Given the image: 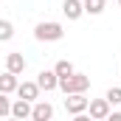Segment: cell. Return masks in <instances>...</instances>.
Segmentation results:
<instances>
[{"label": "cell", "instance_id": "6da1fadb", "mask_svg": "<svg viewBox=\"0 0 121 121\" xmlns=\"http://www.w3.org/2000/svg\"><path fill=\"white\" fill-rule=\"evenodd\" d=\"M90 87V76H85V73H68V76H59V87L56 90H62L65 96L68 93H85Z\"/></svg>", "mask_w": 121, "mask_h": 121}, {"label": "cell", "instance_id": "7a4b0ae2", "mask_svg": "<svg viewBox=\"0 0 121 121\" xmlns=\"http://www.w3.org/2000/svg\"><path fill=\"white\" fill-rule=\"evenodd\" d=\"M34 37H37L39 42H59L62 37H65V28H62V23H54V20L37 23V26H34Z\"/></svg>", "mask_w": 121, "mask_h": 121}, {"label": "cell", "instance_id": "3957f363", "mask_svg": "<svg viewBox=\"0 0 121 121\" xmlns=\"http://www.w3.org/2000/svg\"><path fill=\"white\" fill-rule=\"evenodd\" d=\"M87 101H90V99H85V93H68V96H65V110H68L70 116L87 113Z\"/></svg>", "mask_w": 121, "mask_h": 121}, {"label": "cell", "instance_id": "277c9868", "mask_svg": "<svg viewBox=\"0 0 121 121\" xmlns=\"http://www.w3.org/2000/svg\"><path fill=\"white\" fill-rule=\"evenodd\" d=\"M37 85H39V90L54 93L56 87H59V76H56V70H39V73H37Z\"/></svg>", "mask_w": 121, "mask_h": 121}, {"label": "cell", "instance_id": "5b68a950", "mask_svg": "<svg viewBox=\"0 0 121 121\" xmlns=\"http://www.w3.org/2000/svg\"><path fill=\"white\" fill-rule=\"evenodd\" d=\"M87 113H90V118L104 121L110 116V101L107 99H93V101H87Z\"/></svg>", "mask_w": 121, "mask_h": 121}, {"label": "cell", "instance_id": "8992f818", "mask_svg": "<svg viewBox=\"0 0 121 121\" xmlns=\"http://www.w3.org/2000/svg\"><path fill=\"white\" fill-rule=\"evenodd\" d=\"M31 118H34V121H48V118H54V107H51V101L37 99V101L31 104Z\"/></svg>", "mask_w": 121, "mask_h": 121}, {"label": "cell", "instance_id": "52a82bcc", "mask_svg": "<svg viewBox=\"0 0 121 121\" xmlns=\"http://www.w3.org/2000/svg\"><path fill=\"white\" fill-rule=\"evenodd\" d=\"M14 93H17L20 99H26V101H37L42 90H39V85H37V82H20Z\"/></svg>", "mask_w": 121, "mask_h": 121}, {"label": "cell", "instance_id": "ba28073f", "mask_svg": "<svg viewBox=\"0 0 121 121\" xmlns=\"http://www.w3.org/2000/svg\"><path fill=\"white\" fill-rule=\"evenodd\" d=\"M26 65H28V62H26V56H23L20 51L6 54V70H11V73H17V76H20V73L26 70Z\"/></svg>", "mask_w": 121, "mask_h": 121}, {"label": "cell", "instance_id": "9c48e42d", "mask_svg": "<svg viewBox=\"0 0 121 121\" xmlns=\"http://www.w3.org/2000/svg\"><path fill=\"white\" fill-rule=\"evenodd\" d=\"M62 14H65L68 20H79V17L85 14L82 0H65V3H62Z\"/></svg>", "mask_w": 121, "mask_h": 121}, {"label": "cell", "instance_id": "30bf717a", "mask_svg": "<svg viewBox=\"0 0 121 121\" xmlns=\"http://www.w3.org/2000/svg\"><path fill=\"white\" fill-rule=\"evenodd\" d=\"M17 85H20L17 73H11V70H0V93H14Z\"/></svg>", "mask_w": 121, "mask_h": 121}, {"label": "cell", "instance_id": "8fae6325", "mask_svg": "<svg viewBox=\"0 0 121 121\" xmlns=\"http://www.w3.org/2000/svg\"><path fill=\"white\" fill-rule=\"evenodd\" d=\"M31 104L34 101H26V99H17V101H11V116L14 118H31Z\"/></svg>", "mask_w": 121, "mask_h": 121}, {"label": "cell", "instance_id": "7c38bea8", "mask_svg": "<svg viewBox=\"0 0 121 121\" xmlns=\"http://www.w3.org/2000/svg\"><path fill=\"white\" fill-rule=\"evenodd\" d=\"M82 6H85V14H101L104 11V0H82Z\"/></svg>", "mask_w": 121, "mask_h": 121}, {"label": "cell", "instance_id": "4fadbf2b", "mask_svg": "<svg viewBox=\"0 0 121 121\" xmlns=\"http://www.w3.org/2000/svg\"><path fill=\"white\" fill-rule=\"evenodd\" d=\"M11 37H14V26L9 20H0V42H9Z\"/></svg>", "mask_w": 121, "mask_h": 121}, {"label": "cell", "instance_id": "5bb4252c", "mask_svg": "<svg viewBox=\"0 0 121 121\" xmlns=\"http://www.w3.org/2000/svg\"><path fill=\"white\" fill-rule=\"evenodd\" d=\"M54 70H56V76H68V73H73V65L68 59H59L56 65H54Z\"/></svg>", "mask_w": 121, "mask_h": 121}, {"label": "cell", "instance_id": "9a60e30c", "mask_svg": "<svg viewBox=\"0 0 121 121\" xmlns=\"http://www.w3.org/2000/svg\"><path fill=\"white\" fill-rule=\"evenodd\" d=\"M3 116H11V99H9V93H0V118Z\"/></svg>", "mask_w": 121, "mask_h": 121}, {"label": "cell", "instance_id": "2e32d148", "mask_svg": "<svg viewBox=\"0 0 121 121\" xmlns=\"http://www.w3.org/2000/svg\"><path fill=\"white\" fill-rule=\"evenodd\" d=\"M104 99L110 101V107L113 104H121V87H110V90L104 93Z\"/></svg>", "mask_w": 121, "mask_h": 121}, {"label": "cell", "instance_id": "e0dca14e", "mask_svg": "<svg viewBox=\"0 0 121 121\" xmlns=\"http://www.w3.org/2000/svg\"><path fill=\"white\" fill-rule=\"evenodd\" d=\"M107 118H113V121H121V113H118V110H116V113L110 110V116H107Z\"/></svg>", "mask_w": 121, "mask_h": 121}, {"label": "cell", "instance_id": "ac0fdd59", "mask_svg": "<svg viewBox=\"0 0 121 121\" xmlns=\"http://www.w3.org/2000/svg\"><path fill=\"white\" fill-rule=\"evenodd\" d=\"M118 6H121V0H118Z\"/></svg>", "mask_w": 121, "mask_h": 121}]
</instances>
